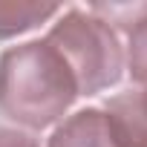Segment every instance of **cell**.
<instances>
[{
  "mask_svg": "<svg viewBox=\"0 0 147 147\" xmlns=\"http://www.w3.org/2000/svg\"><path fill=\"white\" fill-rule=\"evenodd\" d=\"M78 98V87L58 49L40 38L0 55V115L35 133L58 124Z\"/></svg>",
  "mask_w": 147,
  "mask_h": 147,
  "instance_id": "obj_1",
  "label": "cell"
},
{
  "mask_svg": "<svg viewBox=\"0 0 147 147\" xmlns=\"http://www.w3.org/2000/svg\"><path fill=\"white\" fill-rule=\"evenodd\" d=\"M46 40L69 66L78 95H98L121 81L124 49L118 43V32L95 15L66 9L46 32Z\"/></svg>",
  "mask_w": 147,
  "mask_h": 147,
  "instance_id": "obj_2",
  "label": "cell"
},
{
  "mask_svg": "<svg viewBox=\"0 0 147 147\" xmlns=\"http://www.w3.org/2000/svg\"><path fill=\"white\" fill-rule=\"evenodd\" d=\"M101 110L118 147H147V92L141 87L107 98Z\"/></svg>",
  "mask_w": 147,
  "mask_h": 147,
  "instance_id": "obj_3",
  "label": "cell"
},
{
  "mask_svg": "<svg viewBox=\"0 0 147 147\" xmlns=\"http://www.w3.org/2000/svg\"><path fill=\"white\" fill-rule=\"evenodd\" d=\"M46 147H118L104 110L84 107L66 115L49 136Z\"/></svg>",
  "mask_w": 147,
  "mask_h": 147,
  "instance_id": "obj_4",
  "label": "cell"
},
{
  "mask_svg": "<svg viewBox=\"0 0 147 147\" xmlns=\"http://www.w3.org/2000/svg\"><path fill=\"white\" fill-rule=\"evenodd\" d=\"M61 15L55 3H29V0H0V40H9L15 35L32 32L40 23Z\"/></svg>",
  "mask_w": 147,
  "mask_h": 147,
  "instance_id": "obj_5",
  "label": "cell"
},
{
  "mask_svg": "<svg viewBox=\"0 0 147 147\" xmlns=\"http://www.w3.org/2000/svg\"><path fill=\"white\" fill-rule=\"evenodd\" d=\"M124 66H127V72H130L133 84L147 87V18L138 20V23L127 32Z\"/></svg>",
  "mask_w": 147,
  "mask_h": 147,
  "instance_id": "obj_6",
  "label": "cell"
},
{
  "mask_svg": "<svg viewBox=\"0 0 147 147\" xmlns=\"http://www.w3.org/2000/svg\"><path fill=\"white\" fill-rule=\"evenodd\" d=\"M87 12L104 20L110 29L130 32L138 20L147 18V3H92Z\"/></svg>",
  "mask_w": 147,
  "mask_h": 147,
  "instance_id": "obj_7",
  "label": "cell"
},
{
  "mask_svg": "<svg viewBox=\"0 0 147 147\" xmlns=\"http://www.w3.org/2000/svg\"><path fill=\"white\" fill-rule=\"evenodd\" d=\"M0 147H40L38 136L20 127H3L0 124Z\"/></svg>",
  "mask_w": 147,
  "mask_h": 147,
  "instance_id": "obj_8",
  "label": "cell"
},
{
  "mask_svg": "<svg viewBox=\"0 0 147 147\" xmlns=\"http://www.w3.org/2000/svg\"><path fill=\"white\" fill-rule=\"evenodd\" d=\"M141 90H144V92H147V87H141Z\"/></svg>",
  "mask_w": 147,
  "mask_h": 147,
  "instance_id": "obj_9",
  "label": "cell"
}]
</instances>
